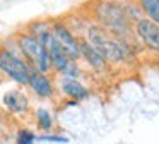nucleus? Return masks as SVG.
<instances>
[{"label": "nucleus", "instance_id": "20e7f679", "mask_svg": "<svg viewBox=\"0 0 159 144\" xmlns=\"http://www.w3.org/2000/svg\"><path fill=\"white\" fill-rule=\"evenodd\" d=\"M50 31H52L53 38L57 40V43L60 45V48L63 50V53L67 55V58L72 62H80V36H77L70 29L67 21L52 19Z\"/></svg>", "mask_w": 159, "mask_h": 144}, {"label": "nucleus", "instance_id": "f03ea898", "mask_svg": "<svg viewBox=\"0 0 159 144\" xmlns=\"http://www.w3.org/2000/svg\"><path fill=\"white\" fill-rule=\"evenodd\" d=\"M14 38L17 41L19 51H21L22 58L31 65L33 69L43 72V74H53V67H52V60L50 55L46 51V48L39 43V40L33 34H29L28 31L22 27L21 31L14 33Z\"/></svg>", "mask_w": 159, "mask_h": 144}, {"label": "nucleus", "instance_id": "f8f14e48", "mask_svg": "<svg viewBox=\"0 0 159 144\" xmlns=\"http://www.w3.org/2000/svg\"><path fill=\"white\" fill-rule=\"evenodd\" d=\"M120 5H121V9H123L125 16H127V19L130 21L132 24H134L139 17H142V12H140V7H139L137 0H120Z\"/></svg>", "mask_w": 159, "mask_h": 144}, {"label": "nucleus", "instance_id": "7ed1b4c3", "mask_svg": "<svg viewBox=\"0 0 159 144\" xmlns=\"http://www.w3.org/2000/svg\"><path fill=\"white\" fill-rule=\"evenodd\" d=\"M29 70H31V65L22 58V55L12 53L0 46V74H2V77H7L9 81L16 82L17 86L26 88L29 79Z\"/></svg>", "mask_w": 159, "mask_h": 144}, {"label": "nucleus", "instance_id": "2eb2a0df", "mask_svg": "<svg viewBox=\"0 0 159 144\" xmlns=\"http://www.w3.org/2000/svg\"><path fill=\"white\" fill-rule=\"evenodd\" d=\"M36 142V134L31 129H19L17 136H16V144H34Z\"/></svg>", "mask_w": 159, "mask_h": 144}, {"label": "nucleus", "instance_id": "39448f33", "mask_svg": "<svg viewBox=\"0 0 159 144\" xmlns=\"http://www.w3.org/2000/svg\"><path fill=\"white\" fill-rule=\"evenodd\" d=\"M134 34L144 50L159 55V24L142 16L134 22Z\"/></svg>", "mask_w": 159, "mask_h": 144}, {"label": "nucleus", "instance_id": "f257e3e1", "mask_svg": "<svg viewBox=\"0 0 159 144\" xmlns=\"http://www.w3.org/2000/svg\"><path fill=\"white\" fill-rule=\"evenodd\" d=\"M82 38H86L104 58L110 65H120L125 62L132 60L137 51L130 46L128 43L121 41L120 38L113 36L110 31L101 27L96 22L86 24L82 31Z\"/></svg>", "mask_w": 159, "mask_h": 144}, {"label": "nucleus", "instance_id": "4468645a", "mask_svg": "<svg viewBox=\"0 0 159 144\" xmlns=\"http://www.w3.org/2000/svg\"><path fill=\"white\" fill-rule=\"evenodd\" d=\"M60 75H63V77H70V79H80V81H82V77L86 75V72H84L80 62H70V64L65 67V70H63Z\"/></svg>", "mask_w": 159, "mask_h": 144}, {"label": "nucleus", "instance_id": "ddd939ff", "mask_svg": "<svg viewBox=\"0 0 159 144\" xmlns=\"http://www.w3.org/2000/svg\"><path fill=\"white\" fill-rule=\"evenodd\" d=\"M50 26H52V19H34V21H29L24 26V29L33 36H39L41 33L48 31Z\"/></svg>", "mask_w": 159, "mask_h": 144}, {"label": "nucleus", "instance_id": "0eeeda50", "mask_svg": "<svg viewBox=\"0 0 159 144\" xmlns=\"http://www.w3.org/2000/svg\"><path fill=\"white\" fill-rule=\"evenodd\" d=\"M0 105L14 117H26L31 112V99L22 89H7L0 98Z\"/></svg>", "mask_w": 159, "mask_h": 144}, {"label": "nucleus", "instance_id": "6e6552de", "mask_svg": "<svg viewBox=\"0 0 159 144\" xmlns=\"http://www.w3.org/2000/svg\"><path fill=\"white\" fill-rule=\"evenodd\" d=\"M55 84H57V93H60L69 101L80 103L91 96V88L84 84L80 79H70V77H63V75H57Z\"/></svg>", "mask_w": 159, "mask_h": 144}, {"label": "nucleus", "instance_id": "1a4fd4ad", "mask_svg": "<svg viewBox=\"0 0 159 144\" xmlns=\"http://www.w3.org/2000/svg\"><path fill=\"white\" fill-rule=\"evenodd\" d=\"M80 62H84L87 69L96 72V74L108 72V69H110V64L106 62V58L82 36H80Z\"/></svg>", "mask_w": 159, "mask_h": 144}, {"label": "nucleus", "instance_id": "9d476101", "mask_svg": "<svg viewBox=\"0 0 159 144\" xmlns=\"http://www.w3.org/2000/svg\"><path fill=\"white\" fill-rule=\"evenodd\" d=\"M34 123L38 127V130H41L43 134H52L55 129V117L45 106H38L34 110Z\"/></svg>", "mask_w": 159, "mask_h": 144}, {"label": "nucleus", "instance_id": "423d86ee", "mask_svg": "<svg viewBox=\"0 0 159 144\" xmlns=\"http://www.w3.org/2000/svg\"><path fill=\"white\" fill-rule=\"evenodd\" d=\"M26 88L39 99H53L57 96V84L53 75L43 74L33 67L29 70V79Z\"/></svg>", "mask_w": 159, "mask_h": 144}, {"label": "nucleus", "instance_id": "f3484780", "mask_svg": "<svg viewBox=\"0 0 159 144\" xmlns=\"http://www.w3.org/2000/svg\"><path fill=\"white\" fill-rule=\"evenodd\" d=\"M2 82H4V77H2V74H0V86H2Z\"/></svg>", "mask_w": 159, "mask_h": 144}, {"label": "nucleus", "instance_id": "dca6fc26", "mask_svg": "<svg viewBox=\"0 0 159 144\" xmlns=\"http://www.w3.org/2000/svg\"><path fill=\"white\" fill-rule=\"evenodd\" d=\"M36 141H45V142H58V144H67L69 139L63 136H55V134H41L36 136Z\"/></svg>", "mask_w": 159, "mask_h": 144}, {"label": "nucleus", "instance_id": "9b49d317", "mask_svg": "<svg viewBox=\"0 0 159 144\" xmlns=\"http://www.w3.org/2000/svg\"><path fill=\"white\" fill-rule=\"evenodd\" d=\"M140 12L144 17L159 24V0H137Z\"/></svg>", "mask_w": 159, "mask_h": 144}]
</instances>
